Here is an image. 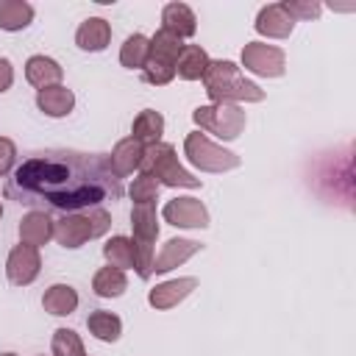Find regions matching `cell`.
Here are the masks:
<instances>
[{
    "instance_id": "cell-1",
    "label": "cell",
    "mask_w": 356,
    "mask_h": 356,
    "mask_svg": "<svg viewBox=\"0 0 356 356\" xmlns=\"http://www.w3.org/2000/svg\"><path fill=\"white\" fill-rule=\"evenodd\" d=\"M6 197L36 211H89L122 197V178L106 153L47 147L28 153L6 181Z\"/></svg>"
},
{
    "instance_id": "cell-2",
    "label": "cell",
    "mask_w": 356,
    "mask_h": 356,
    "mask_svg": "<svg viewBox=\"0 0 356 356\" xmlns=\"http://www.w3.org/2000/svg\"><path fill=\"white\" fill-rule=\"evenodd\" d=\"M206 92L214 103H259L264 100V89H259L253 81L242 78L239 67L234 61H211L203 75Z\"/></svg>"
},
{
    "instance_id": "cell-3",
    "label": "cell",
    "mask_w": 356,
    "mask_h": 356,
    "mask_svg": "<svg viewBox=\"0 0 356 356\" xmlns=\"http://www.w3.org/2000/svg\"><path fill=\"white\" fill-rule=\"evenodd\" d=\"M111 228V214L106 209H89V211H72L61 220H53V239L61 248H81L89 239L103 236Z\"/></svg>"
},
{
    "instance_id": "cell-4",
    "label": "cell",
    "mask_w": 356,
    "mask_h": 356,
    "mask_svg": "<svg viewBox=\"0 0 356 356\" xmlns=\"http://www.w3.org/2000/svg\"><path fill=\"white\" fill-rule=\"evenodd\" d=\"M139 170H142L145 175L156 178V181L164 184V186H186V189H197V186H200V178H195L192 172H186V170L178 164L175 147L167 145V142L145 145V156H142Z\"/></svg>"
},
{
    "instance_id": "cell-5",
    "label": "cell",
    "mask_w": 356,
    "mask_h": 356,
    "mask_svg": "<svg viewBox=\"0 0 356 356\" xmlns=\"http://www.w3.org/2000/svg\"><path fill=\"white\" fill-rule=\"evenodd\" d=\"M184 50V39L167 33V31H156V36L150 39V50H147V61L142 67V78L153 86H164L175 78V64L181 58Z\"/></svg>"
},
{
    "instance_id": "cell-6",
    "label": "cell",
    "mask_w": 356,
    "mask_h": 356,
    "mask_svg": "<svg viewBox=\"0 0 356 356\" xmlns=\"http://www.w3.org/2000/svg\"><path fill=\"white\" fill-rule=\"evenodd\" d=\"M184 153L186 159L197 167V170H206V172H228V170H236L239 167V156L214 145L206 134L200 131H192L186 134L184 139Z\"/></svg>"
},
{
    "instance_id": "cell-7",
    "label": "cell",
    "mask_w": 356,
    "mask_h": 356,
    "mask_svg": "<svg viewBox=\"0 0 356 356\" xmlns=\"http://www.w3.org/2000/svg\"><path fill=\"white\" fill-rule=\"evenodd\" d=\"M192 120H195L203 131H209V134H214V136H220V139H236V136L242 134V128H245V111H242L236 103L197 106V108L192 111Z\"/></svg>"
},
{
    "instance_id": "cell-8",
    "label": "cell",
    "mask_w": 356,
    "mask_h": 356,
    "mask_svg": "<svg viewBox=\"0 0 356 356\" xmlns=\"http://www.w3.org/2000/svg\"><path fill=\"white\" fill-rule=\"evenodd\" d=\"M242 67L250 70L253 75H264V78H278L286 70V56L281 47L275 44H264V42H248L242 47Z\"/></svg>"
},
{
    "instance_id": "cell-9",
    "label": "cell",
    "mask_w": 356,
    "mask_h": 356,
    "mask_svg": "<svg viewBox=\"0 0 356 356\" xmlns=\"http://www.w3.org/2000/svg\"><path fill=\"white\" fill-rule=\"evenodd\" d=\"M39 270H42L39 248L25 245V242H19V245L11 248L8 261H6V275H8V281H11L14 286H28V284H33L36 275H39Z\"/></svg>"
},
{
    "instance_id": "cell-10",
    "label": "cell",
    "mask_w": 356,
    "mask_h": 356,
    "mask_svg": "<svg viewBox=\"0 0 356 356\" xmlns=\"http://www.w3.org/2000/svg\"><path fill=\"white\" fill-rule=\"evenodd\" d=\"M161 217L175 228H206L209 225V211L197 197H172L161 209Z\"/></svg>"
},
{
    "instance_id": "cell-11",
    "label": "cell",
    "mask_w": 356,
    "mask_h": 356,
    "mask_svg": "<svg viewBox=\"0 0 356 356\" xmlns=\"http://www.w3.org/2000/svg\"><path fill=\"white\" fill-rule=\"evenodd\" d=\"M192 289H197V278L186 275V278H172V281H164L159 286H153L147 292V303L153 309H172L178 306L186 295H192Z\"/></svg>"
},
{
    "instance_id": "cell-12",
    "label": "cell",
    "mask_w": 356,
    "mask_h": 356,
    "mask_svg": "<svg viewBox=\"0 0 356 356\" xmlns=\"http://www.w3.org/2000/svg\"><path fill=\"white\" fill-rule=\"evenodd\" d=\"M203 245L195 242V239H170L161 245V250L153 256V273H170L172 267L184 264L186 259H192Z\"/></svg>"
},
{
    "instance_id": "cell-13",
    "label": "cell",
    "mask_w": 356,
    "mask_h": 356,
    "mask_svg": "<svg viewBox=\"0 0 356 356\" xmlns=\"http://www.w3.org/2000/svg\"><path fill=\"white\" fill-rule=\"evenodd\" d=\"M131 228H134V239H131L134 245H139V248H153V242L159 239L156 206H153V203H134Z\"/></svg>"
},
{
    "instance_id": "cell-14",
    "label": "cell",
    "mask_w": 356,
    "mask_h": 356,
    "mask_svg": "<svg viewBox=\"0 0 356 356\" xmlns=\"http://www.w3.org/2000/svg\"><path fill=\"white\" fill-rule=\"evenodd\" d=\"M292 28H295V19L284 11L281 3L264 6L259 11V17H256V31L261 36H270V39H286L292 33Z\"/></svg>"
},
{
    "instance_id": "cell-15",
    "label": "cell",
    "mask_w": 356,
    "mask_h": 356,
    "mask_svg": "<svg viewBox=\"0 0 356 356\" xmlns=\"http://www.w3.org/2000/svg\"><path fill=\"white\" fill-rule=\"evenodd\" d=\"M142 156H145V145L142 142H136L134 136H128V139H120L117 145H114V150L108 153V164H111V172L117 175V178H125V175H131L139 164H142Z\"/></svg>"
},
{
    "instance_id": "cell-16",
    "label": "cell",
    "mask_w": 356,
    "mask_h": 356,
    "mask_svg": "<svg viewBox=\"0 0 356 356\" xmlns=\"http://www.w3.org/2000/svg\"><path fill=\"white\" fill-rule=\"evenodd\" d=\"M161 31H167L178 39L195 36V31H197L195 11L186 3H167L164 11H161Z\"/></svg>"
},
{
    "instance_id": "cell-17",
    "label": "cell",
    "mask_w": 356,
    "mask_h": 356,
    "mask_svg": "<svg viewBox=\"0 0 356 356\" xmlns=\"http://www.w3.org/2000/svg\"><path fill=\"white\" fill-rule=\"evenodd\" d=\"M111 42V25L103 19V17H89L81 22L78 33H75V44L81 50H89V53H100L106 50Z\"/></svg>"
},
{
    "instance_id": "cell-18",
    "label": "cell",
    "mask_w": 356,
    "mask_h": 356,
    "mask_svg": "<svg viewBox=\"0 0 356 356\" xmlns=\"http://www.w3.org/2000/svg\"><path fill=\"white\" fill-rule=\"evenodd\" d=\"M25 78L36 89H47V86H58V81L64 78V70L50 56H31L25 64Z\"/></svg>"
},
{
    "instance_id": "cell-19",
    "label": "cell",
    "mask_w": 356,
    "mask_h": 356,
    "mask_svg": "<svg viewBox=\"0 0 356 356\" xmlns=\"http://www.w3.org/2000/svg\"><path fill=\"white\" fill-rule=\"evenodd\" d=\"M47 239H53V220L47 217V211L31 209V211L19 220V242L39 248V245H44Z\"/></svg>"
},
{
    "instance_id": "cell-20",
    "label": "cell",
    "mask_w": 356,
    "mask_h": 356,
    "mask_svg": "<svg viewBox=\"0 0 356 356\" xmlns=\"http://www.w3.org/2000/svg\"><path fill=\"white\" fill-rule=\"evenodd\" d=\"M36 106L47 117H67L72 111V106H75V95H72V89H67L61 83L58 86H47V89H39Z\"/></svg>"
},
{
    "instance_id": "cell-21",
    "label": "cell",
    "mask_w": 356,
    "mask_h": 356,
    "mask_svg": "<svg viewBox=\"0 0 356 356\" xmlns=\"http://www.w3.org/2000/svg\"><path fill=\"white\" fill-rule=\"evenodd\" d=\"M209 64H211V58L200 44H184L181 58L175 64V75H181L184 81H200L206 75Z\"/></svg>"
},
{
    "instance_id": "cell-22",
    "label": "cell",
    "mask_w": 356,
    "mask_h": 356,
    "mask_svg": "<svg viewBox=\"0 0 356 356\" xmlns=\"http://www.w3.org/2000/svg\"><path fill=\"white\" fill-rule=\"evenodd\" d=\"M42 306H44V312H50L56 317H67L78 309V292L70 284H53L42 295Z\"/></svg>"
},
{
    "instance_id": "cell-23",
    "label": "cell",
    "mask_w": 356,
    "mask_h": 356,
    "mask_svg": "<svg viewBox=\"0 0 356 356\" xmlns=\"http://www.w3.org/2000/svg\"><path fill=\"white\" fill-rule=\"evenodd\" d=\"M161 134H164V117L153 108H145L136 114L134 125H131V136L142 145H153V142H161Z\"/></svg>"
},
{
    "instance_id": "cell-24",
    "label": "cell",
    "mask_w": 356,
    "mask_h": 356,
    "mask_svg": "<svg viewBox=\"0 0 356 356\" xmlns=\"http://www.w3.org/2000/svg\"><path fill=\"white\" fill-rule=\"evenodd\" d=\"M33 19V6L25 0H0V28L3 31H22Z\"/></svg>"
},
{
    "instance_id": "cell-25",
    "label": "cell",
    "mask_w": 356,
    "mask_h": 356,
    "mask_svg": "<svg viewBox=\"0 0 356 356\" xmlns=\"http://www.w3.org/2000/svg\"><path fill=\"white\" fill-rule=\"evenodd\" d=\"M92 289H95V295H100V298H120V295L128 289L125 270H117V267H103V270H97L95 278H92Z\"/></svg>"
},
{
    "instance_id": "cell-26",
    "label": "cell",
    "mask_w": 356,
    "mask_h": 356,
    "mask_svg": "<svg viewBox=\"0 0 356 356\" xmlns=\"http://www.w3.org/2000/svg\"><path fill=\"white\" fill-rule=\"evenodd\" d=\"M86 325H89V334H95L103 342H117L120 334H122V320L117 314H111V312H103V309L92 312L86 317Z\"/></svg>"
},
{
    "instance_id": "cell-27",
    "label": "cell",
    "mask_w": 356,
    "mask_h": 356,
    "mask_svg": "<svg viewBox=\"0 0 356 356\" xmlns=\"http://www.w3.org/2000/svg\"><path fill=\"white\" fill-rule=\"evenodd\" d=\"M147 50H150V39L142 33H131L120 50V64L125 70H142L147 61Z\"/></svg>"
},
{
    "instance_id": "cell-28",
    "label": "cell",
    "mask_w": 356,
    "mask_h": 356,
    "mask_svg": "<svg viewBox=\"0 0 356 356\" xmlns=\"http://www.w3.org/2000/svg\"><path fill=\"white\" fill-rule=\"evenodd\" d=\"M103 256H106L108 267L128 270V267H134V242L128 236H111L103 245Z\"/></svg>"
},
{
    "instance_id": "cell-29",
    "label": "cell",
    "mask_w": 356,
    "mask_h": 356,
    "mask_svg": "<svg viewBox=\"0 0 356 356\" xmlns=\"http://www.w3.org/2000/svg\"><path fill=\"white\" fill-rule=\"evenodd\" d=\"M50 348H53V356H86L83 342L72 328H56Z\"/></svg>"
},
{
    "instance_id": "cell-30",
    "label": "cell",
    "mask_w": 356,
    "mask_h": 356,
    "mask_svg": "<svg viewBox=\"0 0 356 356\" xmlns=\"http://www.w3.org/2000/svg\"><path fill=\"white\" fill-rule=\"evenodd\" d=\"M159 181L156 178H150V175H139V178H134V184H131V200L134 203H156L159 200Z\"/></svg>"
},
{
    "instance_id": "cell-31",
    "label": "cell",
    "mask_w": 356,
    "mask_h": 356,
    "mask_svg": "<svg viewBox=\"0 0 356 356\" xmlns=\"http://www.w3.org/2000/svg\"><path fill=\"white\" fill-rule=\"evenodd\" d=\"M284 6V11L292 17V19H314V17H320V11H323V6L320 3H312V0H286V3H281Z\"/></svg>"
},
{
    "instance_id": "cell-32",
    "label": "cell",
    "mask_w": 356,
    "mask_h": 356,
    "mask_svg": "<svg viewBox=\"0 0 356 356\" xmlns=\"http://www.w3.org/2000/svg\"><path fill=\"white\" fill-rule=\"evenodd\" d=\"M14 164H17V147L8 136H0V178L8 175L14 170Z\"/></svg>"
},
{
    "instance_id": "cell-33",
    "label": "cell",
    "mask_w": 356,
    "mask_h": 356,
    "mask_svg": "<svg viewBox=\"0 0 356 356\" xmlns=\"http://www.w3.org/2000/svg\"><path fill=\"white\" fill-rule=\"evenodd\" d=\"M11 83H14V67H11L8 58H0V95L8 92Z\"/></svg>"
},
{
    "instance_id": "cell-34",
    "label": "cell",
    "mask_w": 356,
    "mask_h": 356,
    "mask_svg": "<svg viewBox=\"0 0 356 356\" xmlns=\"http://www.w3.org/2000/svg\"><path fill=\"white\" fill-rule=\"evenodd\" d=\"M0 356H17V353H0Z\"/></svg>"
},
{
    "instance_id": "cell-35",
    "label": "cell",
    "mask_w": 356,
    "mask_h": 356,
    "mask_svg": "<svg viewBox=\"0 0 356 356\" xmlns=\"http://www.w3.org/2000/svg\"><path fill=\"white\" fill-rule=\"evenodd\" d=\"M0 217H3V206H0Z\"/></svg>"
}]
</instances>
